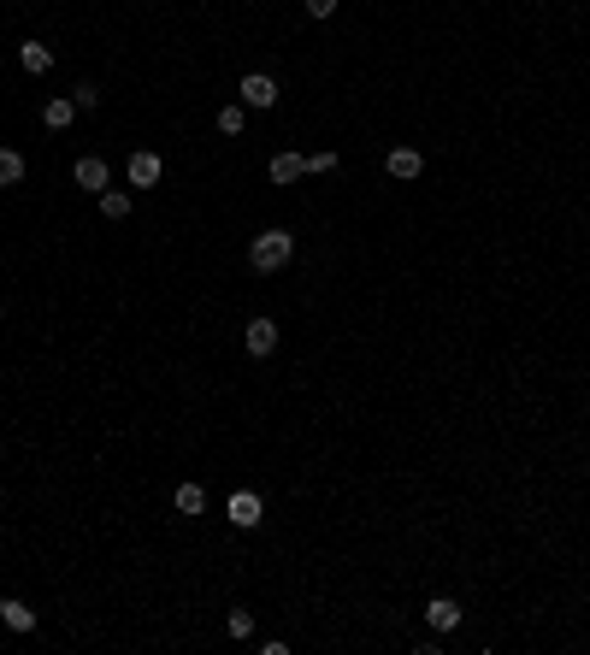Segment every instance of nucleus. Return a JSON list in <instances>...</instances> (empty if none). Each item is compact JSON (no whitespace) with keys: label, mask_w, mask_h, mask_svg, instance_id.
<instances>
[{"label":"nucleus","mask_w":590,"mask_h":655,"mask_svg":"<svg viewBox=\"0 0 590 655\" xmlns=\"http://www.w3.org/2000/svg\"><path fill=\"white\" fill-rule=\"evenodd\" d=\"M290 255H295V236L278 231V224L248 243V266H254V272H284V266H290Z\"/></svg>","instance_id":"f257e3e1"},{"label":"nucleus","mask_w":590,"mask_h":655,"mask_svg":"<svg viewBox=\"0 0 590 655\" xmlns=\"http://www.w3.org/2000/svg\"><path fill=\"white\" fill-rule=\"evenodd\" d=\"M124 178H130V189H154L160 178H166V160H160L154 148H136V154L124 160Z\"/></svg>","instance_id":"f03ea898"},{"label":"nucleus","mask_w":590,"mask_h":655,"mask_svg":"<svg viewBox=\"0 0 590 655\" xmlns=\"http://www.w3.org/2000/svg\"><path fill=\"white\" fill-rule=\"evenodd\" d=\"M243 107H254V112L278 107V83H272L266 71H248V78H243Z\"/></svg>","instance_id":"7ed1b4c3"},{"label":"nucleus","mask_w":590,"mask_h":655,"mask_svg":"<svg viewBox=\"0 0 590 655\" xmlns=\"http://www.w3.org/2000/svg\"><path fill=\"white\" fill-rule=\"evenodd\" d=\"M243 337H248V355H254V360H260V355H272V348H278V319H266V313H254Z\"/></svg>","instance_id":"20e7f679"},{"label":"nucleus","mask_w":590,"mask_h":655,"mask_svg":"<svg viewBox=\"0 0 590 655\" xmlns=\"http://www.w3.org/2000/svg\"><path fill=\"white\" fill-rule=\"evenodd\" d=\"M260 514H266V502H260L254 490H236V496H231V525L254 532V525H260Z\"/></svg>","instance_id":"39448f33"},{"label":"nucleus","mask_w":590,"mask_h":655,"mask_svg":"<svg viewBox=\"0 0 590 655\" xmlns=\"http://www.w3.org/2000/svg\"><path fill=\"white\" fill-rule=\"evenodd\" d=\"M425 620H431V632H455V626L467 620V614H461V602H455V597H431Z\"/></svg>","instance_id":"423d86ee"},{"label":"nucleus","mask_w":590,"mask_h":655,"mask_svg":"<svg viewBox=\"0 0 590 655\" xmlns=\"http://www.w3.org/2000/svg\"><path fill=\"white\" fill-rule=\"evenodd\" d=\"M419 172H425V154H419V148H408V142L390 148V178L408 183V178H419Z\"/></svg>","instance_id":"0eeeda50"},{"label":"nucleus","mask_w":590,"mask_h":655,"mask_svg":"<svg viewBox=\"0 0 590 655\" xmlns=\"http://www.w3.org/2000/svg\"><path fill=\"white\" fill-rule=\"evenodd\" d=\"M71 119H78V100H71V95H54V100L42 107V124H47V130H71Z\"/></svg>","instance_id":"6e6552de"},{"label":"nucleus","mask_w":590,"mask_h":655,"mask_svg":"<svg viewBox=\"0 0 590 655\" xmlns=\"http://www.w3.org/2000/svg\"><path fill=\"white\" fill-rule=\"evenodd\" d=\"M78 189H95V195H100V189H112L107 183V160H100V154H83L78 160Z\"/></svg>","instance_id":"1a4fd4ad"},{"label":"nucleus","mask_w":590,"mask_h":655,"mask_svg":"<svg viewBox=\"0 0 590 655\" xmlns=\"http://www.w3.org/2000/svg\"><path fill=\"white\" fill-rule=\"evenodd\" d=\"M18 66L30 71V78H42V71L54 66V47H42V42H24V47H18Z\"/></svg>","instance_id":"9d476101"},{"label":"nucleus","mask_w":590,"mask_h":655,"mask_svg":"<svg viewBox=\"0 0 590 655\" xmlns=\"http://www.w3.org/2000/svg\"><path fill=\"white\" fill-rule=\"evenodd\" d=\"M272 183H295L301 178V172H307V160H301V154H272Z\"/></svg>","instance_id":"9b49d317"},{"label":"nucleus","mask_w":590,"mask_h":655,"mask_svg":"<svg viewBox=\"0 0 590 655\" xmlns=\"http://www.w3.org/2000/svg\"><path fill=\"white\" fill-rule=\"evenodd\" d=\"M0 620H6V626H12V632H36V614H30V608H24V602H18V597H6V602H0Z\"/></svg>","instance_id":"f8f14e48"},{"label":"nucleus","mask_w":590,"mask_h":655,"mask_svg":"<svg viewBox=\"0 0 590 655\" xmlns=\"http://www.w3.org/2000/svg\"><path fill=\"white\" fill-rule=\"evenodd\" d=\"M130 189H100V213H107V219H130Z\"/></svg>","instance_id":"ddd939ff"},{"label":"nucleus","mask_w":590,"mask_h":655,"mask_svg":"<svg viewBox=\"0 0 590 655\" xmlns=\"http://www.w3.org/2000/svg\"><path fill=\"white\" fill-rule=\"evenodd\" d=\"M12 183H24V154L18 148H0V189H12Z\"/></svg>","instance_id":"4468645a"},{"label":"nucleus","mask_w":590,"mask_h":655,"mask_svg":"<svg viewBox=\"0 0 590 655\" xmlns=\"http://www.w3.org/2000/svg\"><path fill=\"white\" fill-rule=\"evenodd\" d=\"M243 124H248L243 100H236V107H219V136H243Z\"/></svg>","instance_id":"2eb2a0df"},{"label":"nucleus","mask_w":590,"mask_h":655,"mask_svg":"<svg viewBox=\"0 0 590 655\" xmlns=\"http://www.w3.org/2000/svg\"><path fill=\"white\" fill-rule=\"evenodd\" d=\"M178 514H207V490L201 484H178Z\"/></svg>","instance_id":"dca6fc26"},{"label":"nucleus","mask_w":590,"mask_h":655,"mask_svg":"<svg viewBox=\"0 0 590 655\" xmlns=\"http://www.w3.org/2000/svg\"><path fill=\"white\" fill-rule=\"evenodd\" d=\"M224 632H231V638H254V614H248V608H231V614H224Z\"/></svg>","instance_id":"f3484780"},{"label":"nucleus","mask_w":590,"mask_h":655,"mask_svg":"<svg viewBox=\"0 0 590 655\" xmlns=\"http://www.w3.org/2000/svg\"><path fill=\"white\" fill-rule=\"evenodd\" d=\"M71 100H78V112H95V107H100V83H78Z\"/></svg>","instance_id":"a211bd4d"},{"label":"nucleus","mask_w":590,"mask_h":655,"mask_svg":"<svg viewBox=\"0 0 590 655\" xmlns=\"http://www.w3.org/2000/svg\"><path fill=\"white\" fill-rule=\"evenodd\" d=\"M301 160H307V172H331V166H336L331 148H319V154H301Z\"/></svg>","instance_id":"6ab92c4d"},{"label":"nucleus","mask_w":590,"mask_h":655,"mask_svg":"<svg viewBox=\"0 0 590 655\" xmlns=\"http://www.w3.org/2000/svg\"><path fill=\"white\" fill-rule=\"evenodd\" d=\"M307 12H313V18H331V12H336V0H307Z\"/></svg>","instance_id":"aec40b11"}]
</instances>
